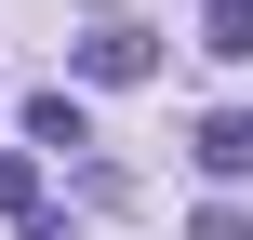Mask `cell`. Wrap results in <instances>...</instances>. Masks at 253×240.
<instances>
[{"label":"cell","instance_id":"obj_1","mask_svg":"<svg viewBox=\"0 0 253 240\" xmlns=\"http://www.w3.org/2000/svg\"><path fill=\"white\" fill-rule=\"evenodd\" d=\"M147 67H160L147 27H93V40H80V80H147Z\"/></svg>","mask_w":253,"mask_h":240},{"label":"cell","instance_id":"obj_2","mask_svg":"<svg viewBox=\"0 0 253 240\" xmlns=\"http://www.w3.org/2000/svg\"><path fill=\"white\" fill-rule=\"evenodd\" d=\"M200 174H227V187L253 174V107H213L200 120Z\"/></svg>","mask_w":253,"mask_h":240},{"label":"cell","instance_id":"obj_3","mask_svg":"<svg viewBox=\"0 0 253 240\" xmlns=\"http://www.w3.org/2000/svg\"><path fill=\"white\" fill-rule=\"evenodd\" d=\"M27 134H40V147H93V120H80V94H27Z\"/></svg>","mask_w":253,"mask_h":240},{"label":"cell","instance_id":"obj_4","mask_svg":"<svg viewBox=\"0 0 253 240\" xmlns=\"http://www.w3.org/2000/svg\"><path fill=\"white\" fill-rule=\"evenodd\" d=\"M0 214H27V227H40V160H27V147H0Z\"/></svg>","mask_w":253,"mask_h":240},{"label":"cell","instance_id":"obj_5","mask_svg":"<svg viewBox=\"0 0 253 240\" xmlns=\"http://www.w3.org/2000/svg\"><path fill=\"white\" fill-rule=\"evenodd\" d=\"M200 53H253V0H213L200 13Z\"/></svg>","mask_w":253,"mask_h":240},{"label":"cell","instance_id":"obj_6","mask_svg":"<svg viewBox=\"0 0 253 240\" xmlns=\"http://www.w3.org/2000/svg\"><path fill=\"white\" fill-rule=\"evenodd\" d=\"M187 240H253V227L227 214V200H200V227H187Z\"/></svg>","mask_w":253,"mask_h":240}]
</instances>
